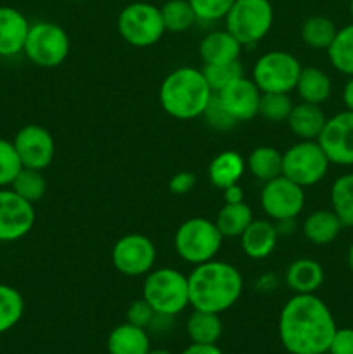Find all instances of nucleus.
Masks as SVG:
<instances>
[{
  "label": "nucleus",
  "mask_w": 353,
  "mask_h": 354,
  "mask_svg": "<svg viewBox=\"0 0 353 354\" xmlns=\"http://www.w3.org/2000/svg\"><path fill=\"white\" fill-rule=\"evenodd\" d=\"M336 330L331 310L315 294H294L280 311L279 339L289 354H325Z\"/></svg>",
  "instance_id": "nucleus-1"
},
{
  "label": "nucleus",
  "mask_w": 353,
  "mask_h": 354,
  "mask_svg": "<svg viewBox=\"0 0 353 354\" xmlns=\"http://www.w3.org/2000/svg\"><path fill=\"white\" fill-rule=\"evenodd\" d=\"M189 282V304L194 310L224 313L230 310L242 294V277L235 266L211 261L194 266Z\"/></svg>",
  "instance_id": "nucleus-2"
},
{
  "label": "nucleus",
  "mask_w": 353,
  "mask_h": 354,
  "mask_svg": "<svg viewBox=\"0 0 353 354\" xmlns=\"http://www.w3.org/2000/svg\"><path fill=\"white\" fill-rule=\"evenodd\" d=\"M213 97L203 71L182 66L170 73L159 86V104L163 111L176 120H194L203 116Z\"/></svg>",
  "instance_id": "nucleus-3"
},
{
  "label": "nucleus",
  "mask_w": 353,
  "mask_h": 354,
  "mask_svg": "<svg viewBox=\"0 0 353 354\" xmlns=\"http://www.w3.org/2000/svg\"><path fill=\"white\" fill-rule=\"evenodd\" d=\"M142 299L149 303L156 315L175 317L189 304V282L183 273L173 268L151 270L145 275Z\"/></svg>",
  "instance_id": "nucleus-4"
},
{
  "label": "nucleus",
  "mask_w": 353,
  "mask_h": 354,
  "mask_svg": "<svg viewBox=\"0 0 353 354\" xmlns=\"http://www.w3.org/2000/svg\"><path fill=\"white\" fill-rule=\"evenodd\" d=\"M220 230L215 221L206 218H190L175 232V251L189 265H203L211 261L221 248Z\"/></svg>",
  "instance_id": "nucleus-5"
},
{
  "label": "nucleus",
  "mask_w": 353,
  "mask_h": 354,
  "mask_svg": "<svg viewBox=\"0 0 353 354\" xmlns=\"http://www.w3.org/2000/svg\"><path fill=\"white\" fill-rule=\"evenodd\" d=\"M273 24L270 0H235L225 16V30L244 47L262 41Z\"/></svg>",
  "instance_id": "nucleus-6"
},
{
  "label": "nucleus",
  "mask_w": 353,
  "mask_h": 354,
  "mask_svg": "<svg viewBox=\"0 0 353 354\" xmlns=\"http://www.w3.org/2000/svg\"><path fill=\"white\" fill-rule=\"evenodd\" d=\"M23 52L38 68H57L69 54V37L59 24L40 21L30 24Z\"/></svg>",
  "instance_id": "nucleus-7"
},
{
  "label": "nucleus",
  "mask_w": 353,
  "mask_h": 354,
  "mask_svg": "<svg viewBox=\"0 0 353 354\" xmlns=\"http://www.w3.org/2000/svg\"><path fill=\"white\" fill-rule=\"evenodd\" d=\"M118 31L127 44L134 47H151L165 33L161 10L147 2H134L118 16Z\"/></svg>",
  "instance_id": "nucleus-8"
},
{
  "label": "nucleus",
  "mask_w": 353,
  "mask_h": 354,
  "mask_svg": "<svg viewBox=\"0 0 353 354\" xmlns=\"http://www.w3.org/2000/svg\"><path fill=\"white\" fill-rule=\"evenodd\" d=\"M331 161L317 140H300L282 154V176L300 187H311L327 173Z\"/></svg>",
  "instance_id": "nucleus-9"
},
{
  "label": "nucleus",
  "mask_w": 353,
  "mask_h": 354,
  "mask_svg": "<svg viewBox=\"0 0 353 354\" xmlns=\"http://www.w3.org/2000/svg\"><path fill=\"white\" fill-rule=\"evenodd\" d=\"M301 64L293 54L284 50H272L263 54L253 66L251 80L260 92L289 93L296 88Z\"/></svg>",
  "instance_id": "nucleus-10"
},
{
  "label": "nucleus",
  "mask_w": 353,
  "mask_h": 354,
  "mask_svg": "<svg viewBox=\"0 0 353 354\" xmlns=\"http://www.w3.org/2000/svg\"><path fill=\"white\" fill-rule=\"evenodd\" d=\"M260 203L263 211L273 221L294 220L305 207V190L286 176L265 182L260 192Z\"/></svg>",
  "instance_id": "nucleus-11"
},
{
  "label": "nucleus",
  "mask_w": 353,
  "mask_h": 354,
  "mask_svg": "<svg viewBox=\"0 0 353 354\" xmlns=\"http://www.w3.org/2000/svg\"><path fill=\"white\" fill-rule=\"evenodd\" d=\"M113 265L121 275H147L156 263V248L149 237L142 234H128L118 239L111 252Z\"/></svg>",
  "instance_id": "nucleus-12"
},
{
  "label": "nucleus",
  "mask_w": 353,
  "mask_h": 354,
  "mask_svg": "<svg viewBox=\"0 0 353 354\" xmlns=\"http://www.w3.org/2000/svg\"><path fill=\"white\" fill-rule=\"evenodd\" d=\"M35 207L12 189H0V242L26 237L35 225Z\"/></svg>",
  "instance_id": "nucleus-13"
},
{
  "label": "nucleus",
  "mask_w": 353,
  "mask_h": 354,
  "mask_svg": "<svg viewBox=\"0 0 353 354\" xmlns=\"http://www.w3.org/2000/svg\"><path fill=\"white\" fill-rule=\"evenodd\" d=\"M12 144L16 147L21 162H23V168L44 171L54 161V137L47 128L40 127V124H26V127L21 128L14 137Z\"/></svg>",
  "instance_id": "nucleus-14"
},
{
  "label": "nucleus",
  "mask_w": 353,
  "mask_h": 354,
  "mask_svg": "<svg viewBox=\"0 0 353 354\" xmlns=\"http://www.w3.org/2000/svg\"><path fill=\"white\" fill-rule=\"evenodd\" d=\"M317 142L334 165H353V111H343L325 121Z\"/></svg>",
  "instance_id": "nucleus-15"
},
{
  "label": "nucleus",
  "mask_w": 353,
  "mask_h": 354,
  "mask_svg": "<svg viewBox=\"0 0 353 354\" xmlns=\"http://www.w3.org/2000/svg\"><path fill=\"white\" fill-rule=\"evenodd\" d=\"M220 99L221 106L225 107L228 114L234 118L237 123L241 121H249L255 116H258L260 109V97L262 92L256 86V83L251 78L235 80L234 83L224 88L221 92L217 93Z\"/></svg>",
  "instance_id": "nucleus-16"
},
{
  "label": "nucleus",
  "mask_w": 353,
  "mask_h": 354,
  "mask_svg": "<svg viewBox=\"0 0 353 354\" xmlns=\"http://www.w3.org/2000/svg\"><path fill=\"white\" fill-rule=\"evenodd\" d=\"M30 23L21 10L0 7V57H12L24 48Z\"/></svg>",
  "instance_id": "nucleus-17"
},
{
  "label": "nucleus",
  "mask_w": 353,
  "mask_h": 354,
  "mask_svg": "<svg viewBox=\"0 0 353 354\" xmlns=\"http://www.w3.org/2000/svg\"><path fill=\"white\" fill-rule=\"evenodd\" d=\"M239 239H241L242 252L248 258L265 259L275 249L279 230H277V225L273 221L253 220Z\"/></svg>",
  "instance_id": "nucleus-18"
},
{
  "label": "nucleus",
  "mask_w": 353,
  "mask_h": 354,
  "mask_svg": "<svg viewBox=\"0 0 353 354\" xmlns=\"http://www.w3.org/2000/svg\"><path fill=\"white\" fill-rule=\"evenodd\" d=\"M242 45L227 30L211 31L201 40L199 55L204 64H225L237 61Z\"/></svg>",
  "instance_id": "nucleus-19"
},
{
  "label": "nucleus",
  "mask_w": 353,
  "mask_h": 354,
  "mask_svg": "<svg viewBox=\"0 0 353 354\" xmlns=\"http://www.w3.org/2000/svg\"><path fill=\"white\" fill-rule=\"evenodd\" d=\"M151 351L147 328L121 324L107 335V354H147Z\"/></svg>",
  "instance_id": "nucleus-20"
},
{
  "label": "nucleus",
  "mask_w": 353,
  "mask_h": 354,
  "mask_svg": "<svg viewBox=\"0 0 353 354\" xmlns=\"http://www.w3.org/2000/svg\"><path fill=\"white\" fill-rule=\"evenodd\" d=\"M286 283L294 294H314L324 282V270L315 259H294L286 270Z\"/></svg>",
  "instance_id": "nucleus-21"
},
{
  "label": "nucleus",
  "mask_w": 353,
  "mask_h": 354,
  "mask_svg": "<svg viewBox=\"0 0 353 354\" xmlns=\"http://www.w3.org/2000/svg\"><path fill=\"white\" fill-rule=\"evenodd\" d=\"M325 116L317 104L301 102L298 106H293L287 124L289 130L293 131L294 137L300 140H317L318 135L322 133L325 124Z\"/></svg>",
  "instance_id": "nucleus-22"
},
{
  "label": "nucleus",
  "mask_w": 353,
  "mask_h": 354,
  "mask_svg": "<svg viewBox=\"0 0 353 354\" xmlns=\"http://www.w3.org/2000/svg\"><path fill=\"white\" fill-rule=\"evenodd\" d=\"M246 162L235 151H224L218 156H215L213 161L210 162L208 168V176L210 182L217 189L224 190L227 187L239 183L241 176L244 175Z\"/></svg>",
  "instance_id": "nucleus-23"
},
{
  "label": "nucleus",
  "mask_w": 353,
  "mask_h": 354,
  "mask_svg": "<svg viewBox=\"0 0 353 354\" xmlns=\"http://www.w3.org/2000/svg\"><path fill=\"white\" fill-rule=\"evenodd\" d=\"M343 223L334 211L320 209L311 213L303 223V235L315 245H327L341 232Z\"/></svg>",
  "instance_id": "nucleus-24"
},
{
  "label": "nucleus",
  "mask_w": 353,
  "mask_h": 354,
  "mask_svg": "<svg viewBox=\"0 0 353 354\" xmlns=\"http://www.w3.org/2000/svg\"><path fill=\"white\" fill-rule=\"evenodd\" d=\"M301 102L322 104L329 99L332 90L331 78L318 68H301L300 78H298L296 88Z\"/></svg>",
  "instance_id": "nucleus-25"
},
{
  "label": "nucleus",
  "mask_w": 353,
  "mask_h": 354,
  "mask_svg": "<svg viewBox=\"0 0 353 354\" xmlns=\"http://www.w3.org/2000/svg\"><path fill=\"white\" fill-rule=\"evenodd\" d=\"M187 335L194 344H217L224 332L220 315L194 310L187 318Z\"/></svg>",
  "instance_id": "nucleus-26"
},
{
  "label": "nucleus",
  "mask_w": 353,
  "mask_h": 354,
  "mask_svg": "<svg viewBox=\"0 0 353 354\" xmlns=\"http://www.w3.org/2000/svg\"><path fill=\"white\" fill-rule=\"evenodd\" d=\"M246 166L256 180L270 182L282 175V154L270 145H260L251 151Z\"/></svg>",
  "instance_id": "nucleus-27"
},
{
  "label": "nucleus",
  "mask_w": 353,
  "mask_h": 354,
  "mask_svg": "<svg viewBox=\"0 0 353 354\" xmlns=\"http://www.w3.org/2000/svg\"><path fill=\"white\" fill-rule=\"evenodd\" d=\"M251 221H253V211L248 204L225 203L224 207L218 211L215 225H217L218 230H220L221 237L234 239V237H241L242 232L249 227Z\"/></svg>",
  "instance_id": "nucleus-28"
},
{
  "label": "nucleus",
  "mask_w": 353,
  "mask_h": 354,
  "mask_svg": "<svg viewBox=\"0 0 353 354\" xmlns=\"http://www.w3.org/2000/svg\"><path fill=\"white\" fill-rule=\"evenodd\" d=\"M329 61L338 71L353 76V24L336 33L327 48Z\"/></svg>",
  "instance_id": "nucleus-29"
},
{
  "label": "nucleus",
  "mask_w": 353,
  "mask_h": 354,
  "mask_svg": "<svg viewBox=\"0 0 353 354\" xmlns=\"http://www.w3.org/2000/svg\"><path fill=\"white\" fill-rule=\"evenodd\" d=\"M24 315V299L14 287L0 283V334L16 327Z\"/></svg>",
  "instance_id": "nucleus-30"
},
{
  "label": "nucleus",
  "mask_w": 353,
  "mask_h": 354,
  "mask_svg": "<svg viewBox=\"0 0 353 354\" xmlns=\"http://www.w3.org/2000/svg\"><path fill=\"white\" fill-rule=\"evenodd\" d=\"M336 33H338V30H336L334 23L324 16L308 17L301 26V38H303L305 44L311 48H318V50H322V48L327 50L329 45L334 40Z\"/></svg>",
  "instance_id": "nucleus-31"
},
{
  "label": "nucleus",
  "mask_w": 353,
  "mask_h": 354,
  "mask_svg": "<svg viewBox=\"0 0 353 354\" xmlns=\"http://www.w3.org/2000/svg\"><path fill=\"white\" fill-rule=\"evenodd\" d=\"M159 10H161L165 30L173 33L187 31L197 19L189 0H168L163 3V7H159Z\"/></svg>",
  "instance_id": "nucleus-32"
},
{
  "label": "nucleus",
  "mask_w": 353,
  "mask_h": 354,
  "mask_svg": "<svg viewBox=\"0 0 353 354\" xmlns=\"http://www.w3.org/2000/svg\"><path fill=\"white\" fill-rule=\"evenodd\" d=\"M331 203L343 227H353V173L336 180L331 190Z\"/></svg>",
  "instance_id": "nucleus-33"
},
{
  "label": "nucleus",
  "mask_w": 353,
  "mask_h": 354,
  "mask_svg": "<svg viewBox=\"0 0 353 354\" xmlns=\"http://www.w3.org/2000/svg\"><path fill=\"white\" fill-rule=\"evenodd\" d=\"M10 189H12L17 196L26 199L28 203L35 204L45 196V192H47V180L42 175L40 169L23 168L19 171V175L14 178V182L10 183Z\"/></svg>",
  "instance_id": "nucleus-34"
},
{
  "label": "nucleus",
  "mask_w": 353,
  "mask_h": 354,
  "mask_svg": "<svg viewBox=\"0 0 353 354\" xmlns=\"http://www.w3.org/2000/svg\"><path fill=\"white\" fill-rule=\"evenodd\" d=\"M201 71H203L204 78H206L208 85L213 90V93L221 92L230 83H234L235 80L244 76V69H242V64L239 59L237 61L225 62V64H204V68Z\"/></svg>",
  "instance_id": "nucleus-35"
},
{
  "label": "nucleus",
  "mask_w": 353,
  "mask_h": 354,
  "mask_svg": "<svg viewBox=\"0 0 353 354\" xmlns=\"http://www.w3.org/2000/svg\"><path fill=\"white\" fill-rule=\"evenodd\" d=\"M293 100H291V97L287 93L262 92L258 114L265 118L266 121L282 123V121H287L291 111H293Z\"/></svg>",
  "instance_id": "nucleus-36"
},
{
  "label": "nucleus",
  "mask_w": 353,
  "mask_h": 354,
  "mask_svg": "<svg viewBox=\"0 0 353 354\" xmlns=\"http://www.w3.org/2000/svg\"><path fill=\"white\" fill-rule=\"evenodd\" d=\"M23 169L16 147L10 140L0 138V187H10L19 171Z\"/></svg>",
  "instance_id": "nucleus-37"
},
{
  "label": "nucleus",
  "mask_w": 353,
  "mask_h": 354,
  "mask_svg": "<svg viewBox=\"0 0 353 354\" xmlns=\"http://www.w3.org/2000/svg\"><path fill=\"white\" fill-rule=\"evenodd\" d=\"M235 0H189L194 14L201 21L225 19Z\"/></svg>",
  "instance_id": "nucleus-38"
},
{
  "label": "nucleus",
  "mask_w": 353,
  "mask_h": 354,
  "mask_svg": "<svg viewBox=\"0 0 353 354\" xmlns=\"http://www.w3.org/2000/svg\"><path fill=\"white\" fill-rule=\"evenodd\" d=\"M204 118H206L208 124L210 127H213L215 130H230L232 127H235L237 124V121L234 120V118L230 116V114L225 111V107L221 106L220 99H218L217 93H213V97H211L210 104H208L206 111H204L203 114Z\"/></svg>",
  "instance_id": "nucleus-39"
},
{
  "label": "nucleus",
  "mask_w": 353,
  "mask_h": 354,
  "mask_svg": "<svg viewBox=\"0 0 353 354\" xmlns=\"http://www.w3.org/2000/svg\"><path fill=\"white\" fill-rule=\"evenodd\" d=\"M156 318V313L154 310H152L151 306H149V303L145 299H137L134 301V303L128 306V311H127V322L132 325H137V327L141 328H149L152 325V322H154Z\"/></svg>",
  "instance_id": "nucleus-40"
},
{
  "label": "nucleus",
  "mask_w": 353,
  "mask_h": 354,
  "mask_svg": "<svg viewBox=\"0 0 353 354\" xmlns=\"http://www.w3.org/2000/svg\"><path fill=\"white\" fill-rule=\"evenodd\" d=\"M329 354H353V328H338L329 346Z\"/></svg>",
  "instance_id": "nucleus-41"
},
{
  "label": "nucleus",
  "mask_w": 353,
  "mask_h": 354,
  "mask_svg": "<svg viewBox=\"0 0 353 354\" xmlns=\"http://www.w3.org/2000/svg\"><path fill=\"white\" fill-rule=\"evenodd\" d=\"M196 175L192 171H179L172 176L168 183L170 192L175 196H183V194L190 192L196 185Z\"/></svg>",
  "instance_id": "nucleus-42"
},
{
  "label": "nucleus",
  "mask_w": 353,
  "mask_h": 354,
  "mask_svg": "<svg viewBox=\"0 0 353 354\" xmlns=\"http://www.w3.org/2000/svg\"><path fill=\"white\" fill-rule=\"evenodd\" d=\"M180 354H224L217 344H190Z\"/></svg>",
  "instance_id": "nucleus-43"
},
{
  "label": "nucleus",
  "mask_w": 353,
  "mask_h": 354,
  "mask_svg": "<svg viewBox=\"0 0 353 354\" xmlns=\"http://www.w3.org/2000/svg\"><path fill=\"white\" fill-rule=\"evenodd\" d=\"M224 201L227 204L244 203V190L239 187V183L227 187V189H224Z\"/></svg>",
  "instance_id": "nucleus-44"
},
{
  "label": "nucleus",
  "mask_w": 353,
  "mask_h": 354,
  "mask_svg": "<svg viewBox=\"0 0 353 354\" xmlns=\"http://www.w3.org/2000/svg\"><path fill=\"white\" fill-rule=\"evenodd\" d=\"M343 100H345L348 111H353V76L348 80V83L345 85V90H343Z\"/></svg>",
  "instance_id": "nucleus-45"
},
{
  "label": "nucleus",
  "mask_w": 353,
  "mask_h": 354,
  "mask_svg": "<svg viewBox=\"0 0 353 354\" xmlns=\"http://www.w3.org/2000/svg\"><path fill=\"white\" fill-rule=\"evenodd\" d=\"M348 265L353 272V244L350 245V251H348Z\"/></svg>",
  "instance_id": "nucleus-46"
},
{
  "label": "nucleus",
  "mask_w": 353,
  "mask_h": 354,
  "mask_svg": "<svg viewBox=\"0 0 353 354\" xmlns=\"http://www.w3.org/2000/svg\"><path fill=\"white\" fill-rule=\"evenodd\" d=\"M147 354H172V353L166 351V349H151Z\"/></svg>",
  "instance_id": "nucleus-47"
},
{
  "label": "nucleus",
  "mask_w": 353,
  "mask_h": 354,
  "mask_svg": "<svg viewBox=\"0 0 353 354\" xmlns=\"http://www.w3.org/2000/svg\"><path fill=\"white\" fill-rule=\"evenodd\" d=\"M350 10H352V16H353V0H350Z\"/></svg>",
  "instance_id": "nucleus-48"
}]
</instances>
